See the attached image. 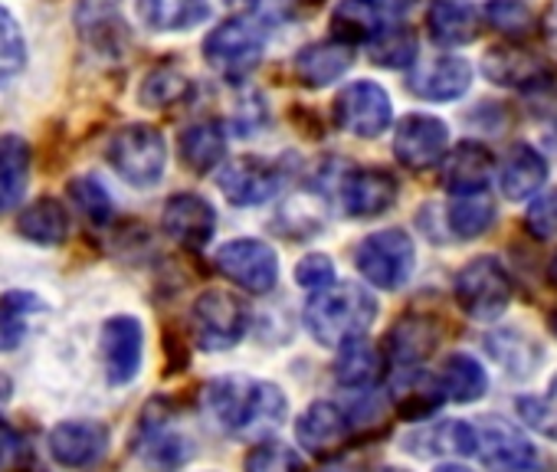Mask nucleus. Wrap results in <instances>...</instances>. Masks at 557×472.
I'll return each mask as SVG.
<instances>
[{
  "label": "nucleus",
  "mask_w": 557,
  "mask_h": 472,
  "mask_svg": "<svg viewBox=\"0 0 557 472\" xmlns=\"http://www.w3.org/2000/svg\"><path fill=\"white\" fill-rule=\"evenodd\" d=\"M368 57L371 63L384 66V70H407L420 60L417 53V34L404 24H387L371 44H368Z\"/></svg>",
  "instance_id": "e433bc0d"
},
{
  "label": "nucleus",
  "mask_w": 557,
  "mask_h": 472,
  "mask_svg": "<svg viewBox=\"0 0 557 472\" xmlns=\"http://www.w3.org/2000/svg\"><path fill=\"white\" fill-rule=\"evenodd\" d=\"M453 289H456V302H459L462 315H469L472 322L502 319L511 306V296H515L511 280L495 257H479V260L466 263L459 270Z\"/></svg>",
  "instance_id": "39448f33"
},
{
  "label": "nucleus",
  "mask_w": 557,
  "mask_h": 472,
  "mask_svg": "<svg viewBox=\"0 0 557 472\" xmlns=\"http://www.w3.org/2000/svg\"><path fill=\"white\" fill-rule=\"evenodd\" d=\"M47 443L63 469H89L109 452L112 433L99 420H63L50 430Z\"/></svg>",
  "instance_id": "4468645a"
},
{
  "label": "nucleus",
  "mask_w": 557,
  "mask_h": 472,
  "mask_svg": "<svg viewBox=\"0 0 557 472\" xmlns=\"http://www.w3.org/2000/svg\"><path fill=\"white\" fill-rule=\"evenodd\" d=\"M449 148V128L443 119L436 115H423V112H413L407 119L397 122V132H394V154L404 167L410 171H426L433 164L443 161Z\"/></svg>",
  "instance_id": "9b49d317"
},
{
  "label": "nucleus",
  "mask_w": 557,
  "mask_h": 472,
  "mask_svg": "<svg viewBox=\"0 0 557 472\" xmlns=\"http://www.w3.org/2000/svg\"><path fill=\"white\" fill-rule=\"evenodd\" d=\"M547 280H550V286L557 289V253H554V260H550V270H547Z\"/></svg>",
  "instance_id": "3c124183"
},
{
  "label": "nucleus",
  "mask_w": 557,
  "mask_h": 472,
  "mask_svg": "<svg viewBox=\"0 0 557 472\" xmlns=\"http://www.w3.org/2000/svg\"><path fill=\"white\" fill-rule=\"evenodd\" d=\"M351 66H355V53H351V47H345L338 40L302 47L299 57L293 60L296 79L309 89H325V86L338 83Z\"/></svg>",
  "instance_id": "412c9836"
},
{
  "label": "nucleus",
  "mask_w": 557,
  "mask_h": 472,
  "mask_svg": "<svg viewBox=\"0 0 557 472\" xmlns=\"http://www.w3.org/2000/svg\"><path fill=\"white\" fill-rule=\"evenodd\" d=\"M194 338L203 351L233 348L249 328V306L230 289H207L190 312Z\"/></svg>",
  "instance_id": "0eeeda50"
},
{
  "label": "nucleus",
  "mask_w": 557,
  "mask_h": 472,
  "mask_svg": "<svg viewBox=\"0 0 557 472\" xmlns=\"http://www.w3.org/2000/svg\"><path fill=\"white\" fill-rule=\"evenodd\" d=\"M216 270L243 293L265 296L278 283L275 250L262 240H230L216 250Z\"/></svg>",
  "instance_id": "1a4fd4ad"
},
{
  "label": "nucleus",
  "mask_w": 557,
  "mask_h": 472,
  "mask_svg": "<svg viewBox=\"0 0 557 472\" xmlns=\"http://www.w3.org/2000/svg\"><path fill=\"white\" fill-rule=\"evenodd\" d=\"M433 348H436V325L420 315H407L387 335V351L400 368H417L433 355Z\"/></svg>",
  "instance_id": "7c9ffc66"
},
{
  "label": "nucleus",
  "mask_w": 557,
  "mask_h": 472,
  "mask_svg": "<svg viewBox=\"0 0 557 472\" xmlns=\"http://www.w3.org/2000/svg\"><path fill=\"white\" fill-rule=\"evenodd\" d=\"M177 148L184 167H190L194 174H210L226 158V132L216 119H197L181 132Z\"/></svg>",
  "instance_id": "b1692460"
},
{
  "label": "nucleus",
  "mask_w": 557,
  "mask_h": 472,
  "mask_svg": "<svg viewBox=\"0 0 557 472\" xmlns=\"http://www.w3.org/2000/svg\"><path fill=\"white\" fill-rule=\"evenodd\" d=\"M485 21L511 44H521L534 34V11L528 8V0H488Z\"/></svg>",
  "instance_id": "58836bf2"
},
{
  "label": "nucleus",
  "mask_w": 557,
  "mask_h": 472,
  "mask_svg": "<svg viewBox=\"0 0 557 472\" xmlns=\"http://www.w3.org/2000/svg\"><path fill=\"white\" fill-rule=\"evenodd\" d=\"M76 30L92 53L122 57L128 50V24L119 11V0H79Z\"/></svg>",
  "instance_id": "a211bd4d"
},
{
  "label": "nucleus",
  "mask_w": 557,
  "mask_h": 472,
  "mask_svg": "<svg viewBox=\"0 0 557 472\" xmlns=\"http://www.w3.org/2000/svg\"><path fill=\"white\" fill-rule=\"evenodd\" d=\"M400 197V184L387 167H358L342 181V207L355 220L387 213Z\"/></svg>",
  "instance_id": "f3484780"
},
{
  "label": "nucleus",
  "mask_w": 557,
  "mask_h": 472,
  "mask_svg": "<svg viewBox=\"0 0 557 472\" xmlns=\"http://www.w3.org/2000/svg\"><path fill=\"white\" fill-rule=\"evenodd\" d=\"M381 377V351L368 338H355L342 345L338 364H335V381L345 387H371Z\"/></svg>",
  "instance_id": "c9c22d12"
},
{
  "label": "nucleus",
  "mask_w": 557,
  "mask_h": 472,
  "mask_svg": "<svg viewBox=\"0 0 557 472\" xmlns=\"http://www.w3.org/2000/svg\"><path fill=\"white\" fill-rule=\"evenodd\" d=\"M213 14L210 0H138V17L158 34H181L207 24Z\"/></svg>",
  "instance_id": "a878e982"
},
{
  "label": "nucleus",
  "mask_w": 557,
  "mask_h": 472,
  "mask_svg": "<svg viewBox=\"0 0 557 472\" xmlns=\"http://www.w3.org/2000/svg\"><path fill=\"white\" fill-rule=\"evenodd\" d=\"M482 70L485 76L495 83V86H505V89H534L541 83H547V66L541 57L528 53V50H518L515 44L511 47H492L482 60Z\"/></svg>",
  "instance_id": "4be33fe9"
},
{
  "label": "nucleus",
  "mask_w": 557,
  "mask_h": 472,
  "mask_svg": "<svg viewBox=\"0 0 557 472\" xmlns=\"http://www.w3.org/2000/svg\"><path fill=\"white\" fill-rule=\"evenodd\" d=\"M246 472H306L302 456L289 446V443H278V439H259L246 459H243Z\"/></svg>",
  "instance_id": "ea45409f"
},
{
  "label": "nucleus",
  "mask_w": 557,
  "mask_h": 472,
  "mask_svg": "<svg viewBox=\"0 0 557 472\" xmlns=\"http://www.w3.org/2000/svg\"><path fill=\"white\" fill-rule=\"evenodd\" d=\"M27 66V40L21 24L0 8V86H8Z\"/></svg>",
  "instance_id": "a19ab883"
},
{
  "label": "nucleus",
  "mask_w": 557,
  "mask_h": 472,
  "mask_svg": "<svg viewBox=\"0 0 557 472\" xmlns=\"http://www.w3.org/2000/svg\"><path fill=\"white\" fill-rule=\"evenodd\" d=\"M524 226L534 240H557V190H547L531 200Z\"/></svg>",
  "instance_id": "a18cd8bd"
},
{
  "label": "nucleus",
  "mask_w": 557,
  "mask_h": 472,
  "mask_svg": "<svg viewBox=\"0 0 557 472\" xmlns=\"http://www.w3.org/2000/svg\"><path fill=\"white\" fill-rule=\"evenodd\" d=\"M485 351L505 368L508 377H528L537 368V361L544 358L537 341L524 338L521 332H492L485 338Z\"/></svg>",
  "instance_id": "f704fd0d"
},
{
  "label": "nucleus",
  "mask_w": 557,
  "mask_h": 472,
  "mask_svg": "<svg viewBox=\"0 0 557 472\" xmlns=\"http://www.w3.org/2000/svg\"><path fill=\"white\" fill-rule=\"evenodd\" d=\"M492 151L479 141H462L449 154H443V187L453 197H475L485 194L492 181Z\"/></svg>",
  "instance_id": "aec40b11"
},
{
  "label": "nucleus",
  "mask_w": 557,
  "mask_h": 472,
  "mask_svg": "<svg viewBox=\"0 0 557 472\" xmlns=\"http://www.w3.org/2000/svg\"><path fill=\"white\" fill-rule=\"evenodd\" d=\"M391 21L371 4V0H342L332 14V30H335V40L345 44V47H355V44H371Z\"/></svg>",
  "instance_id": "473e14b6"
},
{
  "label": "nucleus",
  "mask_w": 557,
  "mask_h": 472,
  "mask_svg": "<svg viewBox=\"0 0 557 472\" xmlns=\"http://www.w3.org/2000/svg\"><path fill=\"white\" fill-rule=\"evenodd\" d=\"M436 472H472V469L459 465V462H443V465H436Z\"/></svg>",
  "instance_id": "8fccbe9b"
},
{
  "label": "nucleus",
  "mask_w": 557,
  "mask_h": 472,
  "mask_svg": "<svg viewBox=\"0 0 557 472\" xmlns=\"http://www.w3.org/2000/svg\"><path fill=\"white\" fill-rule=\"evenodd\" d=\"M381 472H407V469H381Z\"/></svg>",
  "instance_id": "603ef678"
},
{
  "label": "nucleus",
  "mask_w": 557,
  "mask_h": 472,
  "mask_svg": "<svg viewBox=\"0 0 557 472\" xmlns=\"http://www.w3.org/2000/svg\"><path fill=\"white\" fill-rule=\"evenodd\" d=\"M138 459L151 472H177L190 459V443L181 433H174L164 420L145 417L138 433Z\"/></svg>",
  "instance_id": "393cba45"
},
{
  "label": "nucleus",
  "mask_w": 557,
  "mask_h": 472,
  "mask_svg": "<svg viewBox=\"0 0 557 472\" xmlns=\"http://www.w3.org/2000/svg\"><path fill=\"white\" fill-rule=\"evenodd\" d=\"M112 171L132 187H154L168 167V145L154 125H125L109 141Z\"/></svg>",
  "instance_id": "20e7f679"
},
{
  "label": "nucleus",
  "mask_w": 557,
  "mask_h": 472,
  "mask_svg": "<svg viewBox=\"0 0 557 472\" xmlns=\"http://www.w3.org/2000/svg\"><path fill=\"white\" fill-rule=\"evenodd\" d=\"M296 283L309 293H322L335 286V263L325 253H312L296 266Z\"/></svg>",
  "instance_id": "49530a36"
},
{
  "label": "nucleus",
  "mask_w": 557,
  "mask_h": 472,
  "mask_svg": "<svg viewBox=\"0 0 557 472\" xmlns=\"http://www.w3.org/2000/svg\"><path fill=\"white\" fill-rule=\"evenodd\" d=\"M47 319V302L37 293L11 289L0 296V351H17L37 322Z\"/></svg>",
  "instance_id": "5701e85b"
},
{
  "label": "nucleus",
  "mask_w": 557,
  "mask_h": 472,
  "mask_svg": "<svg viewBox=\"0 0 557 472\" xmlns=\"http://www.w3.org/2000/svg\"><path fill=\"white\" fill-rule=\"evenodd\" d=\"M213 423L236 436H265L286 420V397L275 384L252 377H216L203 390Z\"/></svg>",
  "instance_id": "f257e3e1"
},
{
  "label": "nucleus",
  "mask_w": 557,
  "mask_h": 472,
  "mask_svg": "<svg viewBox=\"0 0 557 472\" xmlns=\"http://www.w3.org/2000/svg\"><path fill=\"white\" fill-rule=\"evenodd\" d=\"M190 96V79L177 70H154L141 86V102L148 109H168Z\"/></svg>",
  "instance_id": "79ce46f5"
},
{
  "label": "nucleus",
  "mask_w": 557,
  "mask_h": 472,
  "mask_svg": "<svg viewBox=\"0 0 557 472\" xmlns=\"http://www.w3.org/2000/svg\"><path fill=\"white\" fill-rule=\"evenodd\" d=\"M335 122L342 132L355 135V138H377L391 128L394 122V109H391V96L371 83V79H358L351 86H345L335 99Z\"/></svg>",
  "instance_id": "6e6552de"
},
{
  "label": "nucleus",
  "mask_w": 557,
  "mask_h": 472,
  "mask_svg": "<svg viewBox=\"0 0 557 472\" xmlns=\"http://www.w3.org/2000/svg\"><path fill=\"white\" fill-rule=\"evenodd\" d=\"M495 223V203L485 194L475 197H453L446 210V226L459 236V240H475Z\"/></svg>",
  "instance_id": "4c0bfd02"
},
{
  "label": "nucleus",
  "mask_w": 557,
  "mask_h": 472,
  "mask_svg": "<svg viewBox=\"0 0 557 472\" xmlns=\"http://www.w3.org/2000/svg\"><path fill=\"white\" fill-rule=\"evenodd\" d=\"M377 319V299L358 283H338L322 293H312L306 306V332L325 345L342 348L355 338H364Z\"/></svg>",
  "instance_id": "f03ea898"
},
{
  "label": "nucleus",
  "mask_w": 557,
  "mask_h": 472,
  "mask_svg": "<svg viewBox=\"0 0 557 472\" xmlns=\"http://www.w3.org/2000/svg\"><path fill=\"white\" fill-rule=\"evenodd\" d=\"M371 4H374L387 21H397V17H404V14L413 8V0H371Z\"/></svg>",
  "instance_id": "09e8293b"
},
{
  "label": "nucleus",
  "mask_w": 557,
  "mask_h": 472,
  "mask_svg": "<svg viewBox=\"0 0 557 472\" xmlns=\"http://www.w3.org/2000/svg\"><path fill=\"white\" fill-rule=\"evenodd\" d=\"M265 50V27L252 17H230L213 27L203 40V60L213 73L230 83L246 79Z\"/></svg>",
  "instance_id": "7ed1b4c3"
},
{
  "label": "nucleus",
  "mask_w": 557,
  "mask_h": 472,
  "mask_svg": "<svg viewBox=\"0 0 557 472\" xmlns=\"http://www.w3.org/2000/svg\"><path fill=\"white\" fill-rule=\"evenodd\" d=\"M475 426V456L488 472H531L537 465V449L531 439L502 417H482Z\"/></svg>",
  "instance_id": "9d476101"
},
{
  "label": "nucleus",
  "mask_w": 557,
  "mask_h": 472,
  "mask_svg": "<svg viewBox=\"0 0 557 472\" xmlns=\"http://www.w3.org/2000/svg\"><path fill=\"white\" fill-rule=\"evenodd\" d=\"M24 452H27L24 436L14 426L0 423V469H14L24 459Z\"/></svg>",
  "instance_id": "de8ad7c7"
},
{
  "label": "nucleus",
  "mask_w": 557,
  "mask_h": 472,
  "mask_svg": "<svg viewBox=\"0 0 557 472\" xmlns=\"http://www.w3.org/2000/svg\"><path fill=\"white\" fill-rule=\"evenodd\" d=\"M518 417L541 436L557 439V377L537 397H518Z\"/></svg>",
  "instance_id": "37998d69"
},
{
  "label": "nucleus",
  "mask_w": 557,
  "mask_h": 472,
  "mask_svg": "<svg viewBox=\"0 0 557 472\" xmlns=\"http://www.w3.org/2000/svg\"><path fill=\"white\" fill-rule=\"evenodd\" d=\"M30 181V145L21 135H0V213L17 210Z\"/></svg>",
  "instance_id": "cd10ccee"
},
{
  "label": "nucleus",
  "mask_w": 557,
  "mask_h": 472,
  "mask_svg": "<svg viewBox=\"0 0 557 472\" xmlns=\"http://www.w3.org/2000/svg\"><path fill=\"white\" fill-rule=\"evenodd\" d=\"M145 332L135 315H112L102 325V361L112 387H125L141 371Z\"/></svg>",
  "instance_id": "ddd939ff"
},
{
  "label": "nucleus",
  "mask_w": 557,
  "mask_h": 472,
  "mask_svg": "<svg viewBox=\"0 0 557 472\" xmlns=\"http://www.w3.org/2000/svg\"><path fill=\"white\" fill-rule=\"evenodd\" d=\"M547 181V161L541 151H534L531 145L518 141L505 164H502V174H498V184H502V194L508 200H528L531 194L541 190V184Z\"/></svg>",
  "instance_id": "bb28decb"
},
{
  "label": "nucleus",
  "mask_w": 557,
  "mask_h": 472,
  "mask_svg": "<svg viewBox=\"0 0 557 472\" xmlns=\"http://www.w3.org/2000/svg\"><path fill=\"white\" fill-rule=\"evenodd\" d=\"M161 226L174 244L187 250H203L216 233V210L200 194H174L164 203Z\"/></svg>",
  "instance_id": "dca6fc26"
},
{
  "label": "nucleus",
  "mask_w": 557,
  "mask_h": 472,
  "mask_svg": "<svg viewBox=\"0 0 557 472\" xmlns=\"http://www.w3.org/2000/svg\"><path fill=\"white\" fill-rule=\"evenodd\" d=\"M70 197L92 223H109L115 216V200L96 177H76L70 184Z\"/></svg>",
  "instance_id": "c03bdc74"
},
{
  "label": "nucleus",
  "mask_w": 557,
  "mask_h": 472,
  "mask_svg": "<svg viewBox=\"0 0 557 472\" xmlns=\"http://www.w3.org/2000/svg\"><path fill=\"white\" fill-rule=\"evenodd\" d=\"M216 184H220V194L233 207H262L283 190V174H278L275 164L249 154V158H236L223 164L216 174Z\"/></svg>",
  "instance_id": "f8f14e48"
},
{
  "label": "nucleus",
  "mask_w": 557,
  "mask_h": 472,
  "mask_svg": "<svg viewBox=\"0 0 557 472\" xmlns=\"http://www.w3.org/2000/svg\"><path fill=\"white\" fill-rule=\"evenodd\" d=\"M436 387L443 394V400H453V403H475L485 387H488V377H485V368L472 358V355H449L443 361V371L436 377Z\"/></svg>",
  "instance_id": "2f4dec72"
},
{
  "label": "nucleus",
  "mask_w": 557,
  "mask_h": 472,
  "mask_svg": "<svg viewBox=\"0 0 557 472\" xmlns=\"http://www.w3.org/2000/svg\"><path fill=\"white\" fill-rule=\"evenodd\" d=\"M17 229L24 240L40 244V247H60L70 236V213L63 210L60 200L53 197H40L34 200L21 216H17Z\"/></svg>",
  "instance_id": "c756f323"
},
{
  "label": "nucleus",
  "mask_w": 557,
  "mask_h": 472,
  "mask_svg": "<svg viewBox=\"0 0 557 472\" xmlns=\"http://www.w3.org/2000/svg\"><path fill=\"white\" fill-rule=\"evenodd\" d=\"M426 24H430V37L440 47H466L479 37L475 11L466 0H433Z\"/></svg>",
  "instance_id": "c85d7f7f"
},
{
  "label": "nucleus",
  "mask_w": 557,
  "mask_h": 472,
  "mask_svg": "<svg viewBox=\"0 0 557 472\" xmlns=\"http://www.w3.org/2000/svg\"><path fill=\"white\" fill-rule=\"evenodd\" d=\"M407 86H410V92L417 99L453 102V99H462L469 92L472 66L462 57H449V53H440V57H430V60H417Z\"/></svg>",
  "instance_id": "2eb2a0df"
},
{
  "label": "nucleus",
  "mask_w": 557,
  "mask_h": 472,
  "mask_svg": "<svg viewBox=\"0 0 557 472\" xmlns=\"http://www.w3.org/2000/svg\"><path fill=\"white\" fill-rule=\"evenodd\" d=\"M420 456H475V426L466 420H443L407 439V449L423 446Z\"/></svg>",
  "instance_id": "72a5a7b5"
},
{
  "label": "nucleus",
  "mask_w": 557,
  "mask_h": 472,
  "mask_svg": "<svg viewBox=\"0 0 557 472\" xmlns=\"http://www.w3.org/2000/svg\"><path fill=\"white\" fill-rule=\"evenodd\" d=\"M348 436H351V420L332 400L309 403V410L296 420V439L312 456H332V452H338L348 443Z\"/></svg>",
  "instance_id": "6ab92c4d"
},
{
  "label": "nucleus",
  "mask_w": 557,
  "mask_h": 472,
  "mask_svg": "<svg viewBox=\"0 0 557 472\" xmlns=\"http://www.w3.org/2000/svg\"><path fill=\"white\" fill-rule=\"evenodd\" d=\"M413 260H417V250H413V240L404 229L371 233V236H364V240L358 244V250H355L358 273L374 289H384V293H394V289H400L410 280Z\"/></svg>",
  "instance_id": "423d86ee"
}]
</instances>
